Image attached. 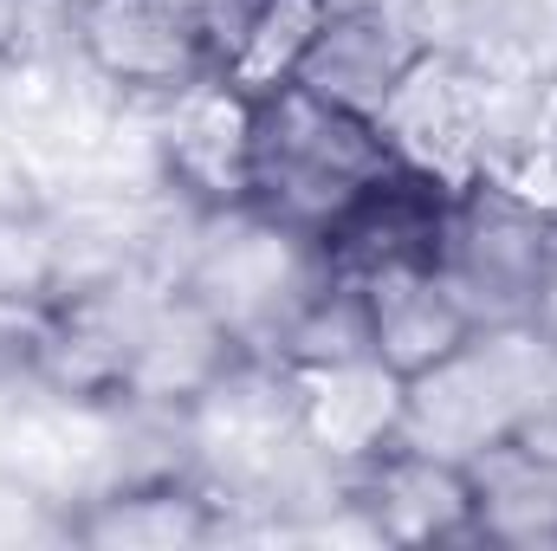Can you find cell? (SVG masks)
Masks as SVG:
<instances>
[{"label": "cell", "instance_id": "obj_1", "mask_svg": "<svg viewBox=\"0 0 557 551\" xmlns=\"http://www.w3.org/2000/svg\"><path fill=\"white\" fill-rule=\"evenodd\" d=\"M396 169V149L376 118H357L298 78L253 91V143H247V215L273 221L298 241H324L337 215Z\"/></svg>", "mask_w": 557, "mask_h": 551}, {"label": "cell", "instance_id": "obj_2", "mask_svg": "<svg viewBox=\"0 0 557 551\" xmlns=\"http://www.w3.org/2000/svg\"><path fill=\"white\" fill-rule=\"evenodd\" d=\"M557 215L532 208L525 195H512L506 182L480 175L467 188H454L447 208V241H441V273L460 292V305L473 311L480 331H532V298L552 260Z\"/></svg>", "mask_w": 557, "mask_h": 551}, {"label": "cell", "instance_id": "obj_3", "mask_svg": "<svg viewBox=\"0 0 557 551\" xmlns=\"http://www.w3.org/2000/svg\"><path fill=\"white\" fill-rule=\"evenodd\" d=\"M447 208H454V188L421 175L409 162H396L383 182H370L344 215L337 228L318 241V267L344 285H376V279L396 273H421V267H441V241H447Z\"/></svg>", "mask_w": 557, "mask_h": 551}, {"label": "cell", "instance_id": "obj_4", "mask_svg": "<svg viewBox=\"0 0 557 551\" xmlns=\"http://www.w3.org/2000/svg\"><path fill=\"white\" fill-rule=\"evenodd\" d=\"M416 59L421 33L403 13V0H318V20L285 78H298L305 91H318L357 118H383L389 91L403 85V72Z\"/></svg>", "mask_w": 557, "mask_h": 551}, {"label": "cell", "instance_id": "obj_5", "mask_svg": "<svg viewBox=\"0 0 557 551\" xmlns=\"http://www.w3.org/2000/svg\"><path fill=\"white\" fill-rule=\"evenodd\" d=\"M65 39L72 59L91 85L117 91L124 105L156 111L175 91H188L195 78H208L214 65L195 52V39L156 13L149 0H72L65 7Z\"/></svg>", "mask_w": 557, "mask_h": 551}, {"label": "cell", "instance_id": "obj_6", "mask_svg": "<svg viewBox=\"0 0 557 551\" xmlns=\"http://www.w3.org/2000/svg\"><path fill=\"white\" fill-rule=\"evenodd\" d=\"M156 118V156L162 175L182 201H195L201 215H227L247 201V143H253V91L227 72L195 78L188 91H175L169 105L149 111Z\"/></svg>", "mask_w": 557, "mask_h": 551}, {"label": "cell", "instance_id": "obj_7", "mask_svg": "<svg viewBox=\"0 0 557 551\" xmlns=\"http://www.w3.org/2000/svg\"><path fill=\"white\" fill-rule=\"evenodd\" d=\"M473 532L506 546H557V403L525 409L512 428L467 454Z\"/></svg>", "mask_w": 557, "mask_h": 551}, {"label": "cell", "instance_id": "obj_8", "mask_svg": "<svg viewBox=\"0 0 557 551\" xmlns=\"http://www.w3.org/2000/svg\"><path fill=\"white\" fill-rule=\"evenodd\" d=\"M292 390H298V428H305L311 454L344 474H357L363 461H376L383 448L403 441L409 383L396 370H383L376 357L292 370Z\"/></svg>", "mask_w": 557, "mask_h": 551}, {"label": "cell", "instance_id": "obj_9", "mask_svg": "<svg viewBox=\"0 0 557 551\" xmlns=\"http://www.w3.org/2000/svg\"><path fill=\"white\" fill-rule=\"evenodd\" d=\"M350 500L396 546H428V539L473 532V480H467V461L416 448V441H396L376 461H363L350 474Z\"/></svg>", "mask_w": 557, "mask_h": 551}, {"label": "cell", "instance_id": "obj_10", "mask_svg": "<svg viewBox=\"0 0 557 551\" xmlns=\"http://www.w3.org/2000/svg\"><path fill=\"white\" fill-rule=\"evenodd\" d=\"M363 311H370V357L383 370H396L403 383H416L428 370H441L480 325L460 305V292L447 285L441 267L396 273L363 285Z\"/></svg>", "mask_w": 557, "mask_h": 551}, {"label": "cell", "instance_id": "obj_11", "mask_svg": "<svg viewBox=\"0 0 557 551\" xmlns=\"http://www.w3.org/2000/svg\"><path fill=\"white\" fill-rule=\"evenodd\" d=\"M104 546H169V539H201L208 532V500L182 480H149V487H124L111 500H98V519L85 526Z\"/></svg>", "mask_w": 557, "mask_h": 551}, {"label": "cell", "instance_id": "obj_12", "mask_svg": "<svg viewBox=\"0 0 557 551\" xmlns=\"http://www.w3.org/2000/svg\"><path fill=\"white\" fill-rule=\"evenodd\" d=\"M149 7L169 13V20L195 39V52H201L214 72H227V78L247 65L260 26H267V13H273V0H149Z\"/></svg>", "mask_w": 557, "mask_h": 551}, {"label": "cell", "instance_id": "obj_13", "mask_svg": "<svg viewBox=\"0 0 557 551\" xmlns=\"http://www.w3.org/2000/svg\"><path fill=\"white\" fill-rule=\"evenodd\" d=\"M532 331L557 351V241H552V260H545V279H539V298H532Z\"/></svg>", "mask_w": 557, "mask_h": 551}]
</instances>
